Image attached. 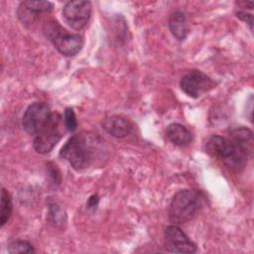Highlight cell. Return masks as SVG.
Here are the masks:
<instances>
[{"instance_id":"1","label":"cell","mask_w":254,"mask_h":254,"mask_svg":"<svg viewBox=\"0 0 254 254\" xmlns=\"http://www.w3.org/2000/svg\"><path fill=\"white\" fill-rule=\"evenodd\" d=\"M207 153L222 161L224 165L232 170L242 169L247 160L248 152L239 144L228 138L213 135L206 143Z\"/></svg>"},{"instance_id":"2","label":"cell","mask_w":254,"mask_h":254,"mask_svg":"<svg viewBox=\"0 0 254 254\" xmlns=\"http://www.w3.org/2000/svg\"><path fill=\"white\" fill-rule=\"evenodd\" d=\"M202 205V195L194 190H182L178 191L169 206V218L177 224L190 221Z\"/></svg>"},{"instance_id":"3","label":"cell","mask_w":254,"mask_h":254,"mask_svg":"<svg viewBox=\"0 0 254 254\" xmlns=\"http://www.w3.org/2000/svg\"><path fill=\"white\" fill-rule=\"evenodd\" d=\"M44 33L55 48L65 57L75 56L83 46V38L80 35L68 33L55 20L44 25Z\"/></svg>"},{"instance_id":"4","label":"cell","mask_w":254,"mask_h":254,"mask_svg":"<svg viewBox=\"0 0 254 254\" xmlns=\"http://www.w3.org/2000/svg\"><path fill=\"white\" fill-rule=\"evenodd\" d=\"M60 156L79 171L87 168L93 159V148L83 134L71 136L63 146Z\"/></svg>"},{"instance_id":"5","label":"cell","mask_w":254,"mask_h":254,"mask_svg":"<svg viewBox=\"0 0 254 254\" xmlns=\"http://www.w3.org/2000/svg\"><path fill=\"white\" fill-rule=\"evenodd\" d=\"M51 116L52 112L48 104L34 102L28 106L23 115V129L30 135H37L48 125Z\"/></svg>"},{"instance_id":"6","label":"cell","mask_w":254,"mask_h":254,"mask_svg":"<svg viewBox=\"0 0 254 254\" xmlns=\"http://www.w3.org/2000/svg\"><path fill=\"white\" fill-rule=\"evenodd\" d=\"M61 116L58 113H52L48 125L36 135L33 147L39 154H48L62 139V132L60 131Z\"/></svg>"},{"instance_id":"7","label":"cell","mask_w":254,"mask_h":254,"mask_svg":"<svg viewBox=\"0 0 254 254\" xmlns=\"http://www.w3.org/2000/svg\"><path fill=\"white\" fill-rule=\"evenodd\" d=\"M91 15V4L89 1L75 0L67 2L63 9L64 22L74 30L83 29Z\"/></svg>"},{"instance_id":"8","label":"cell","mask_w":254,"mask_h":254,"mask_svg":"<svg viewBox=\"0 0 254 254\" xmlns=\"http://www.w3.org/2000/svg\"><path fill=\"white\" fill-rule=\"evenodd\" d=\"M181 89L190 97L197 98L214 86L213 80L200 70L192 69L187 72L180 81Z\"/></svg>"},{"instance_id":"9","label":"cell","mask_w":254,"mask_h":254,"mask_svg":"<svg viewBox=\"0 0 254 254\" xmlns=\"http://www.w3.org/2000/svg\"><path fill=\"white\" fill-rule=\"evenodd\" d=\"M165 247L173 253H193L196 245L178 226L170 225L165 230Z\"/></svg>"},{"instance_id":"10","label":"cell","mask_w":254,"mask_h":254,"mask_svg":"<svg viewBox=\"0 0 254 254\" xmlns=\"http://www.w3.org/2000/svg\"><path fill=\"white\" fill-rule=\"evenodd\" d=\"M53 9V3L42 0H27L20 3L18 7V17L25 23H32L39 14L50 12Z\"/></svg>"},{"instance_id":"11","label":"cell","mask_w":254,"mask_h":254,"mask_svg":"<svg viewBox=\"0 0 254 254\" xmlns=\"http://www.w3.org/2000/svg\"><path fill=\"white\" fill-rule=\"evenodd\" d=\"M102 128L111 136L116 138H123L127 136L131 130L132 125L128 119L119 115H113L103 119Z\"/></svg>"},{"instance_id":"12","label":"cell","mask_w":254,"mask_h":254,"mask_svg":"<svg viewBox=\"0 0 254 254\" xmlns=\"http://www.w3.org/2000/svg\"><path fill=\"white\" fill-rule=\"evenodd\" d=\"M167 138L177 146H187L192 141V135L190 130L182 124L172 123L166 129Z\"/></svg>"},{"instance_id":"13","label":"cell","mask_w":254,"mask_h":254,"mask_svg":"<svg viewBox=\"0 0 254 254\" xmlns=\"http://www.w3.org/2000/svg\"><path fill=\"white\" fill-rule=\"evenodd\" d=\"M169 28L178 40H185L189 34V25L186 15L182 11L174 12L169 18Z\"/></svg>"},{"instance_id":"14","label":"cell","mask_w":254,"mask_h":254,"mask_svg":"<svg viewBox=\"0 0 254 254\" xmlns=\"http://www.w3.org/2000/svg\"><path fill=\"white\" fill-rule=\"evenodd\" d=\"M232 140L242 146L247 152H250L253 144V133L245 127H239L231 132Z\"/></svg>"},{"instance_id":"15","label":"cell","mask_w":254,"mask_h":254,"mask_svg":"<svg viewBox=\"0 0 254 254\" xmlns=\"http://www.w3.org/2000/svg\"><path fill=\"white\" fill-rule=\"evenodd\" d=\"M12 199L10 193L3 188L1 190V204H0V224L3 226L12 214Z\"/></svg>"},{"instance_id":"16","label":"cell","mask_w":254,"mask_h":254,"mask_svg":"<svg viewBox=\"0 0 254 254\" xmlns=\"http://www.w3.org/2000/svg\"><path fill=\"white\" fill-rule=\"evenodd\" d=\"M9 253H34L33 245L26 240L12 241L7 248Z\"/></svg>"},{"instance_id":"17","label":"cell","mask_w":254,"mask_h":254,"mask_svg":"<svg viewBox=\"0 0 254 254\" xmlns=\"http://www.w3.org/2000/svg\"><path fill=\"white\" fill-rule=\"evenodd\" d=\"M64 126L69 132L75 131L77 127V121H76V116L71 107H67L64 110Z\"/></svg>"},{"instance_id":"18","label":"cell","mask_w":254,"mask_h":254,"mask_svg":"<svg viewBox=\"0 0 254 254\" xmlns=\"http://www.w3.org/2000/svg\"><path fill=\"white\" fill-rule=\"evenodd\" d=\"M236 16H237V18H239L240 20L246 22V23L249 25L250 29L252 30V24H253V21H252L253 15H252V13H247L246 10H245V8L239 7V8L236 9Z\"/></svg>"},{"instance_id":"19","label":"cell","mask_w":254,"mask_h":254,"mask_svg":"<svg viewBox=\"0 0 254 254\" xmlns=\"http://www.w3.org/2000/svg\"><path fill=\"white\" fill-rule=\"evenodd\" d=\"M98 196L96 194H93L91 195L89 198H88V201H87V205L88 207H96V205L98 204Z\"/></svg>"}]
</instances>
